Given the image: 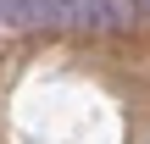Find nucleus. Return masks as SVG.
<instances>
[{
    "mask_svg": "<svg viewBox=\"0 0 150 144\" xmlns=\"http://www.w3.org/2000/svg\"><path fill=\"white\" fill-rule=\"evenodd\" d=\"M50 22H61V28H100V0H50Z\"/></svg>",
    "mask_w": 150,
    "mask_h": 144,
    "instance_id": "nucleus-1",
    "label": "nucleus"
},
{
    "mask_svg": "<svg viewBox=\"0 0 150 144\" xmlns=\"http://www.w3.org/2000/svg\"><path fill=\"white\" fill-rule=\"evenodd\" d=\"M50 17V0H0V22L6 28H33Z\"/></svg>",
    "mask_w": 150,
    "mask_h": 144,
    "instance_id": "nucleus-2",
    "label": "nucleus"
},
{
    "mask_svg": "<svg viewBox=\"0 0 150 144\" xmlns=\"http://www.w3.org/2000/svg\"><path fill=\"white\" fill-rule=\"evenodd\" d=\"M145 6L139 0H100V28H128Z\"/></svg>",
    "mask_w": 150,
    "mask_h": 144,
    "instance_id": "nucleus-3",
    "label": "nucleus"
},
{
    "mask_svg": "<svg viewBox=\"0 0 150 144\" xmlns=\"http://www.w3.org/2000/svg\"><path fill=\"white\" fill-rule=\"evenodd\" d=\"M139 6H145V11H150V0H139Z\"/></svg>",
    "mask_w": 150,
    "mask_h": 144,
    "instance_id": "nucleus-4",
    "label": "nucleus"
}]
</instances>
